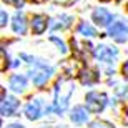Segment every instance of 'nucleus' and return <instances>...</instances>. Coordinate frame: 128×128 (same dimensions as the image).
Segmentation results:
<instances>
[{
    "mask_svg": "<svg viewBox=\"0 0 128 128\" xmlns=\"http://www.w3.org/2000/svg\"><path fill=\"white\" fill-rule=\"evenodd\" d=\"M95 57L102 62H113L115 58L118 57V50L116 48H110L106 45H100L95 50Z\"/></svg>",
    "mask_w": 128,
    "mask_h": 128,
    "instance_id": "4",
    "label": "nucleus"
},
{
    "mask_svg": "<svg viewBox=\"0 0 128 128\" xmlns=\"http://www.w3.org/2000/svg\"><path fill=\"white\" fill-rule=\"evenodd\" d=\"M40 100H32L27 106H25V115H27V118L28 120H37L40 116Z\"/></svg>",
    "mask_w": 128,
    "mask_h": 128,
    "instance_id": "8",
    "label": "nucleus"
},
{
    "mask_svg": "<svg viewBox=\"0 0 128 128\" xmlns=\"http://www.w3.org/2000/svg\"><path fill=\"white\" fill-rule=\"evenodd\" d=\"M70 22H72V17L63 15V17H62V24H55V25H53V28H55V30H58V28H66V27L70 25Z\"/></svg>",
    "mask_w": 128,
    "mask_h": 128,
    "instance_id": "15",
    "label": "nucleus"
},
{
    "mask_svg": "<svg viewBox=\"0 0 128 128\" xmlns=\"http://www.w3.org/2000/svg\"><path fill=\"white\" fill-rule=\"evenodd\" d=\"M103 2H108V0H103Z\"/></svg>",
    "mask_w": 128,
    "mask_h": 128,
    "instance_id": "24",
    "label": "nucleus"
},
{
    "mask_svg": "<svg viewBox=\"0 0 128 128\" xmlns=\"http://www.w3.org/2000/svg\"><path fill=\"white\" fill-rule=\"evenodd\" d=\"M0 18H2L0 25H2V27H5V25H7V14H5V10H2V12H0Z\"/></svg>",
    "mask_w": 128,
    "mask_h": 128,
    "instance_id": "20",
    "label": "nucleus"
},
{
    "mask_svg": "<svg viewBox=\"0 0 128 128\" xmlns=\"http://www.w3.org/2000/svg\"><path fill=\"white\" fill-rule=\"evenodd\" d=\"M5 2L10 4V5H14V7H18V8L24 5V0H5Z\"/></svg>",
    "mask_w": 128,
    "mask_h": 128,
    "instance_id": "19",
    "label": "nucleus"
},
{
    "mask_svg": "<svg viewBox=\"0 0 128 128\" xmlns=\"http://www.w3.org/2000/svg\"><path fill=\"white\" fill-rule=\"evenodd\" d=\"M25 86H27V80H25V76L22 75H15L10 78V88L14 92H24Z\"/></svg>",
    "mask_w": 128,
    "mask_h": 128,
    "instance_id": "10",
    "label": "nucleus"
},
{
    "mask_svg": "<svg viewBox=\"0 0 128 128\" xmlns=\"http://www.w3.org/2000/svg\"><path fill=\"white\" fill-rule=\"evenodd\" d=\"M126 27H125V24H122V22H115L112 27L108 28V35L112 38H115L116 42H125L126 40Z\"/></svg>",
    "mask_w": 128,
    "mask_h": 128,
    "instance_id": "5",
    "label": "nucleus"
},
{
    "mask_svg": "<svg viewBox=\"0 0 128 128\" xmlns=\"http://www.w3.org/2000/svg\"><path fill=\"white\" fill-rule=\"evenodd\" d=\"M72 92H73V85H72L68 80H62L57 83V90H55V106L50 110H55V112H63L68 105V98H70Z\"/></svg>",
    "mask_w": 128,
    "mask_h": 128,
    "instance_id": "1",
    "label": "nucleus"
},
{
    "mask_svg": "<svg viewBox=\"0 0 128 128\" xmlns=\"http://www.w3.org/2000/svg\"><path fill=\"white\" fill-rule=\"evenodd\" d=\"M93 20H95V24L100 25V27H106L112 22V14L105 8H96L93 12Z\"/></svg>",
    "mask_w": 128,
    "mask_h": 128,
    "instance_id": "6",
    "label": "nucleus"
},
{
    "mask_svg": "<svg viewBox=\"0 0 128 128\" xmlns=\"http://www.w3.org/2000/svg\"><path fill=\"white\" fill-rule=\"evenodd\" d=\"M122 70H123V75H125V76H128V62L123 65V68H122Z\"/></svg>",
    "mask_w": 128,
    "mask_h": 128,
    "instance_id": "21",
    "label": "nucleus"
},
{
    "mask_svg": "<svg viewBox=\"0 0 128 128\" xmlns=\"http://www.w3.org/2000/svg\"><path fill=\"white\" fill-rule=\"evenodd\" d=\"M106 105V95L100 93V92H90L86 95V108L92 113H98L105 108Z\"/></svg>",
    "mask_w": 128,
    "mask_h": 128,
    "instance_id": "2",
    "label": "nucleus"
},
{
    "mask_svg": "<svg viewBox=\"0 0 128 128\" xmlns=\"http://www.w3.org/2000/svg\"><path fill=\"white\" fill-rule=\"evenodd\" d=\"M80 80L83 82V83H86V85H92V83H95V82L98 80V76H96V73L93 70L86 68V70H83L80 73Z\"/></svg>",
    "mask_w": 128,
    "mask_h": 128,
    "instance_id": "13",
    "label": "nucleus"
},
{
    "mask_svg": "<svg viewBox=\"0 0 128 128\" xmlns=\"http://www.w3.org/2000/svg\"><path fill=\"white\" fill-rule=\"evenodd\" d=\"M86 110L83 108V106H76V108H73V112H72L70 118L73 123H83V122H86Z\"/></svg>",
    "mask_w": 128,
    "mask_h": 128,
    "instance_id": "12",
    "label": "nucleus"
},
{
    "mask_svg": "<svg viewBox=\"0 0 128 128\" xmlns=\"http://www.w3.org/2000/svg\"><path fill=\"white\" fill-rule=\"evenodd\" d=\"M17 106H18L17 98H14V96H7V98L4 96L2 98V115L4 116H10L17 110Z\"/></svg>",
    "mask_w": 128,
    "mask_h": 128,
    "instance_id": "7",
    "label": "nucleus"
},
{
    "mask_svg": "<svg viewBox=\"0 0 128 128\" xmlns=\"http://www.w3.org/2000/svg\"><path fill=\"white\" fill-rule=\"evenodd\" d=\"M47 17L45 15H35L32 20V28H33V33H37V35H40V33L45 32V28H47Z\"/></svg>",
    "mask_w": 128,
    "mask_h": 128,
    "instance_id": "9",
    "label": "nucleus"
},
{
    "mask_svg": "<svg viewBox=\"0 0 128 128\" xmlns=\"http://www.w3.org/2000/svg\"><path fill=\"white\" fill-rule=\"evenodd\" d=\"M52 42H53V43H57L58 47H60V50H62V52H66V48H65V45H63V42H62V40H58V38L52 37Z\"/></svg>",
    "mask_w": 128,
    "mask_h": 128,
    "instance_id": "18",
    "label": "nucleus"
},
{
    "mask_svg": "<svg viewBox=\"0 0 128 128\" xmlns=\"http://www.w3.org/2000/svg\"><path fill=\"white\" fill-rule=\"evenodd\" d=\"M78 32L82 33V35H85V37H95L96 35V32H95V28L92 27V25H88V24H80V27H78Z\"/></svg>",
    "mask_w": 128,
    "mask_h": 128,
    "instance_id": "14",
    "label": "nucleus"
},
{
    "mask_svg": "<svg viewBox=\"0 0 128 128\" xmlns=\"http://www.w3.org/2000/svg\"><path fill=\"white\" fill-rule=\"evenodd\" d=\"M12 27L17 33H25L27 30V22H25V17L22 14H15L14 22H12Z\"/></svg>",
    "mask_w": 128,
    "mask_h": 128,
    "instance_id": "11",
    "label": "nucleus"
},
{
    "mask_svg": "<svg viewBox=\"0 0 128 128\" xmlns=\"http://www.w3.org/2000/svg\"><path fill=\"white\" fill-rule=\"evenodd\" d=\"M32 2H35V4H42V2H45V0H32Z\"/></svg>",
    "mask_w": 128,
    "mask_h": 128,
    "instance_id": "23",
    "label": "nucleus"
},
{
    "mask_svg": "<svg viewBox=\"0 0 128 128\" xmlns=\"http://www.w3.org/2000/svg\"><path fill=\"white\" fill-rule=\"evenodd\" d=\"M90 128H113L110 123H105V122H93L90 125Z\"/></svg>",
    "mask_w": 128,
    "mask_h": 128,
    "instance_id": "17",
    "label": "nucleus"
},
{
    "mask_svg": "<svg viewBox=\"0 0 128 128\" xmlns=\"http://www.w3.org/2000/svg\"><path fill=\"white\" fill-rule=\"evenodd\" d=\"M37 65H38V70L32 72V80L35 85H43L48 80V76L52 75V68L42 65V63H37Z\"/></svg>",
    "mask_w": 128,
    "mask_h": 128,
    "instance_id": "3",
    "label": "nucleus"
},
{
    "mask_svg": "<svg viewBox=\"0 0 128 128\" xmlns=\"http://www.w3.org/2000/svg\"><path fill=\"white\" fill-rule=\"evenodd\" d=\"M7 128H24V126H22V125H8Z\"/></svg>",
    "mask_w": 128,
    "mask_h": 128,
    "instance_id": "22",
    "label": "nucleus"
},
{
    "mask_svg": "<svg viewBox=\"0 0 128 128\" xmlns=\"http://www.w3.org/2000/svg\"><path fill=\"white\" fill-rule=\"evenodd\" d=\"M0 57H2V66H0V70L5 72V70H7V66H8V58H7V55H5V50L0 52Z\"/></svg>",
    "mask_w": 128,
    "mask_h": 128,
    "instance_id": "16",
    "label": "nucleus"
},
{
    "mask_svg": "<svg viewBox=\"0 0 128 128\" xmlns=\"http://www.w3.org/2000/svg\"><path fill=\"white\" fill-rule=\"evenodd\" d=\"M57 2H60V0H57Z\"/></svg>",
    "mask_w": 128,
    "mask_h": 128,
    "instance_id": "25",
    "label": "nucleus"
}]
</instances>
